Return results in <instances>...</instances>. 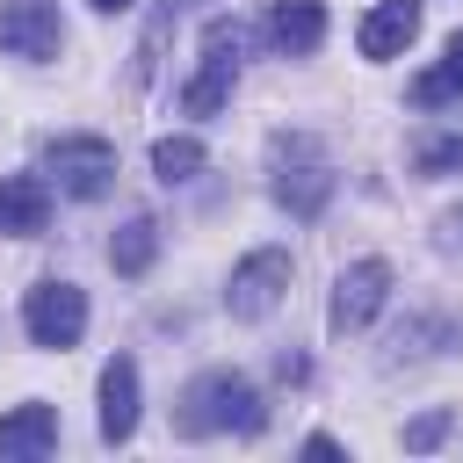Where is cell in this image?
Listing matches in <instances>:
<instances>
[{
    "label": "cell",
    "mask_w": 463,
    "mask_h": 463,
    "mask_svg": "<svg viewBox=\"0 0 463 463\" xmlns=\"http://www.w3.org/2000/svg\"><path fill=\"white\" fill-rule=\"evenodd\" d=\"M268 405L239 369H210L181 391V434H260Z\"/></svg>",
    "instance_id": "6da1fadb"
},
{
    "label": "cell",
    "mask_w": 463,
    "mask_h": 463,
    "mask_svg": "<svg viewBox=\"0 0 463 463\" xmlns=\"http://www.w3.org/2000/svg\"><path fill=\"white\" fill-rule=\"evenodd\" d=\"M232 80H239V22H210L203 29V72L181 87V109L188 116H217L224 101H232Z\"/></svg>",
    "instance_id": "7a4b0ae2"
},
{
    "label": "cell",
    "mask_w": 463,
    "mask_h": 463,
    "mask_svg": "<svg viewBox=\"0 0 463 463\" xmlns=\"http://www.w3.org/2000/svg\"><path fill=\"white\" fill-rule=\"evenodd\" d=\"M275 195H282V210H297V217H318L326 210V195H333V174H326V159H318V145L311 137H275Z\"/></svg>",
    "instance_id": "3957f363"
},
{
    "label": "cell",
    "mask_w": 463,
    "mask_h": 463,
    "mask_svg": "<svg viewBox=\"0 0 463 463\" xmlns=\"http://www.w3.org/2000/svg\"><path fill=\"white\" fill-rule=\"evenodd\" d=\"M22 326H29L36 347H72V340L87 333V289H72V282H36L29 304H22Z\"/></svg>",
    "instance_id": "277c9868"
},
{
    "label": "cell",
    "mask_w": 463,
    "mask_h": 463,
    "mask_svg": "<svg viewBox=\"0 0 463 463\" xmlns=\"http://www.w3.org/2000/svg\"><path fill=\"white\" fill-rule=\"evenodd\" d=\"M51 174H58L65 195L94 203V195L116 188V145H109V137H58V145H51Z\"/></svg>",
    "instance_id": "5b68a950"
},
{
    "label": "cell",
    "mask_w": 463,
    "mask_h": 463,
    "mask_svg": "<svg viewBox=\"0 0 463 463\" xmlns=\"http://www.w3.org/2000/svg\"><path fill=\"white\" fill-rule=\"evenodd\" d=\"M282 289H289V253H282V246H260V253H246V260L232 268L224 304H232V318H268V311L282 304Z\"/></svg>",
    "instance_id": "8992f818"
},
{
    "label": "cell",
    "mask_w": 463,
    "mask_h": 463,
    "mask_svg": "<svg viewBox=\"0 0 463 463\" xmlns=\"http://www.w3.org/2000/svg\"><path fill=\"white\" fill-rule=\"evenodd\" d=\"M383 297H391V268H383V260H354V268H340V282H333L326 326H333V333H362V326L383 311Z\"/></svg>",
    "instance_id": "52a82bcc"
},
{
    "label": "cell",
    "mask_w": 463,
    "mask_h": 463,
    "mask_svg": "<svg viewBox=\"0 0 463 463\" xmlns=\"http://www.w3.org/2000/svg\"><path fill=\"white\" fill-rule=\"evenodd\" d=\"M65 29H58V0H7L0 7V51L7 58H58Z\"/></svg>",
    "instance_id": "ba28073f"
},
{
    "label": "cell",
    "mask_w": 463,
    "mask_h": 463,
    "mask_svg": "<svg viewBox=\"0 0 463 463\" xmlns=\"http://www.w3.org/2000/svg\"><path fill=\"white\" fill-rule=\"evenodd\" d=\"M51 224V188H43V174H7L0 181V232L7 239H36Z\"/></svg>",
    "instance_id": "9c48e42d"
},
{
    "label": "cell",
    "mask_w": 463,
    "mask_h": 463,
    "mask_svg": "<svg viewBox=\"0 0 463 463\" xmlns=\"http://www.w3.org/2000/svg\"><path fill=\"white\" fill-rule=\"evenodd\" d=\"M137 434V362L116 354L101 369V441H130Z\"/></svg>",
    "instance_id": "30bf717a"
},
{
    "label": "cell",
    "mask_w": 463,
    "mask_h": 463,
    "mask_svg": "<svg viewBox=\"0 0 463 463\" xmlns=\"http://www.w3.org/2000/svg\"><path fill=\"white\" fill-rule=\"evenodd\" d=\"M51 449H58V412H51V405H14V412H0V456H7V463L51 456Z\"/></svg>",
    "instance_id": "8fae6325"
},
{
    "label": "cell",
    "mask_w": 463,
    "mask_h": 463,
    "mask_svg": "<svg viewBox=\"0 0 463 463\" xmlns=\"http://www.w3.org/2000/svg\"><path fill=\"white\" fill-rule=\"evenodd\" d=\"M318 36H326V7H318V0H275V14H268V43H275L282 58H311Z\"/></svg>",
    "instance_id": "7c38bea8"
},
{
    "label": "cell",
    "mask_w": 463,
    "mask_h": 463,
    "mask_svg": "<svg viewBox=\"0 0 463 463\" xmlns=\"http://www.w3.org/2000/svg\"><path fill=\"white\" fill-rule=\"evenodd\" d=\"M412 36H420V0H383L362 22V58H398Z\"/></svg>",
    "instance_id": "4fadbf2b"
},
{
    "label": "cell",
    "mask_w": 463,
    "mask_h": 463,
    "mask_svg": "<svg viewBox=\"0 0 463 463\" xmlns=\"http://www.w3.org/2000/svg\"><path fill=\"white\" fill-rule=\"evenodd\" d=\"M412 101H420V109H441V101H463V29L449 36V58H441L434 72H420V80H412Z\"/></svg>",
    "instance_id": "5bb4252c"
},
{
    "label": "cell",
    "mask_w": 463,
    "mask_h": 463,
    "mask_svg": "<svg viewBox=\"0 0 463 463\" xmlns=\"http://www.w3.org/2000/svg\"><path fill=\"white\" fill-rule=\"evenodd\" d=\"M152 253H159V224H152V217H130V224L116 232V246H109L116 275H145V268H152Z\"/></svg>",
    "instance_id": "9a60e30c"
},
{
    "label": "cell",
    "mask_w": 463,
    "mask_h": 463,
    "mask_svg": "<svg viewBox=\"0 0 463 463\" xmlns=\"http://www.w3.org/2000/svg\"><path fill=\"white\" fill-rule=\"evenodd\" d=\"M152 174H159L166 188H174V181H195V174H203V145H195V137H159V145H152Z\"/></svg>",
    "instance_id": "2e32d148"
},
{
    "label": "cell",
    "mask_w": 463,
    "mask_h": 463,
    "mask_svg": "<svg viewBox=\"0 0 463 463\" xmlns=\"http://www.w3.org/2000/svg\"><path fill=\"white\" fill-rule=\"evenodd\" d=\"M427 340H456V326H405V333H398L391 347H398V354H434Z\"/></svg>",
    "instance_id": "e0dca14e"
},
{
    "label": "cell",
    "mask_w": 463,
    "mask_h": 463,
    "mask_svg": "<svg viewBox=\"0 0 463 463\" xmlns=\"http://www.w3.org/2000/svg\"><path fill=\"white\" fill-rule=\"evenodd\" d=\"M449 420H456V412H420V420L405 427V449H434V441L449 434Z\"/></svg>",
    "instance_id": "ac0fdd59"
},
{
    "label": "cell",
    "mask_w": 463,
    "mask_h": 463,
    "mask_svg": "<svg viewBox=\"0 0 463 463\" xmlns=\"http://www.w3.org/2000/svg\"><path fill=\"white\" fill-rule=\"evenodd\" d=\"M441 246H456V253H463V203L441 217Z\"/></svg>",
    "instance_id": "d6986e66"
},
{
    "label": "cell",
    "mask_w": 463,
    "mask_h": 463,
    "mask_svg": "<svg viewBox=\"0 0 463 463\" xmlns=\"http://www.w3.org/2000/svg\"><path fill=\"white\" fill-rule=\"evenodd\" d=\"M94 7H101V14H123V7H130V0H94Z\"/></svg>",
    "instance_id": "ffe728a7"
}]
</instances>
